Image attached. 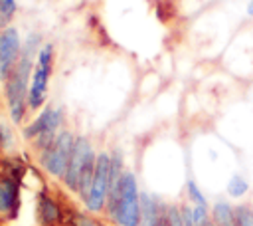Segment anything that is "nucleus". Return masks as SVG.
<instances>
[{"label":"nucleus","instance_id":"1","mask_svg":"<svg viewBox=\"0 0 253 226\" xmlns=\"http://www.w3.org/2000/svg\"><path fill=\"white\" fill-rule=\"evenodd\" d=\"M36 42H38V36H30L28 38V44L24 48V56H22L16 71L8 79V105H10L12 121H16V123L24 115V101H26V89H28V73H30L32 54H34Z\"/></svg>","mask_w":253,"mask_h":226},{"label":"nucleus","instance_id":"2","mask_svg":"<svg viewBox=\"0 0 253 226\" xmlns=\"http://www.w3.org/2000/svg\"><path fill=\"white\" fill-rule=\"evenodd\" d=\"M115 218L123 226H138L140 222V202L136 192V180L132 172H123L121 178V194L115 210Z\"/></svg>","mask_w":253,"mask_h":226},{"label":"nucleus","instance_id":"3","mask_svg":"<svg viewBox=\"0 0 253 226\" xmlns=\"http://www.w3.org/2000/svg\"><path fill=\"white\" fill-rule=\"evenodd\" d=\"M71 151H73V139H71V135L69 133H61L45 149V155H43L42 163H43V167L51 174L61 176L67 170V165H69V159H71Z\"/></svg>","mask_w":253,"mask_h":226},{"label":"nucleus","instance_id":"4","mask_svg":"<svg viewBox=\"0 0 253 226\" xmlns=\"http://www.w3.org/2000/svg\"><path fill=\"white\" fill-rule=\"evenodd\" d=\"M49 71H51V46H43L40 56H38V63L34 69V77H32V89L28 93V101L32 107H40L45 99V91H47V81H49Z\"/></svg>","mask_w":253,"mask_h":226},{"label":"nucleus","instance_id":"5","mask_svg":"<svg viewBox=\"0 0 253 226\" xmlns=\"http://www.w3.org/2000/svg\"><path fill=\"white\" fill-rule=\"evenodd\" d=\"M109 176H111V157L107 153H101L95 163V176L91 182L89 196L85 198L89 210H101L109 192Z\"/></svg>","mask_w":253,"mask_h":226},{"label":"nucleus","instance_id":"6","mask_svg":"<svg viewBox=\"0 0 253 226\" xmlns=\"http://www.w3.org/2000/svg\"><path fill=\"white\" fill-rule=\"evenodd\" d=\"M93 159V151H91V145L87 139L79 137L75 143H73V151H71V159H69V165H67V170H65V182L69 188L73 190H79V180H81V174L87 167V163Z\"/></svg>","mask_w":253,"mask_h":226},{"label":"nucleus","instance_id":"7","mask_svg":"<svg viewBox=\"0 0 253 226\" xmlns=\"http://www.w3.org/2000/svg\"><path fill=\"white\" fill-rule=\"evenodd\" d=\"M59 121H61V111H57V109H45L36 119V123L26 129V137H36L38 135V145L47 149V145L53 143V131L59 125Z\"/></svg>","mask_w":253,"mask_h":226},{"label":"nucleus","instance_id":"8","mask_svg":"<svg viewBox=\"0 0 253 226\" xmlns=\"http://www.w3.org/2000/svg\"><path fill=\"white\" fill-rule=\"evenodd\" d=\"M20 54V38L16 28H6L0 34V77H8Z\"/></svg>","mask_w":253,"mask_h":226},{"label":"nucleus","instance_id":"9","mask_svg":"<svg viewBox=\"0 0 253 226\" xmlns=\"http://www.w3.org/2000/svg\"><path fill=\"white\" fill-rule=\"evenodd\" d=\"M140 210H142V226H166L168 222V206H162L154 196L142 194L140 196Z\"/></svg>","mask_w":253,"mask_h":226},{"label":"nucleus","instance_id":"10","mask_svg":"<svg viewBox=\"0 0 253 226\" xmlns=\"http://www.w3.org/2000/svg\"><path fill=\"white\" fill-rule=\"evenodd\" d=\"M211 222L215 226H237V212L229 202L217 200L211 208Z\"/></svg>","mask_w":253,"mask_h":226},{"label":"nucleus","instance_id":"11","mask_svg":"<svg viewBox=\"0 0 253 226\" xmlns=\"http://www.w3.org/2000/svg\"><path fill=\"white\" fill-rule=\"evenodd\" d=\"M16 202V184L12 180H0V212H10Z\"/></svg>","mask_w":253,"mask_h":226},{"label":"nucleus","instance_id":"12","mask_svg":"<svg viewBox=\"0 0 253 226\" xmlns=\"http://www.w3.org/2000/svg\"><path fill=\"white\" fill-rule=\"evenodd\" d=\"M247 190H249V184H247V180H245L241 174H233V176L229 178V182H227V192H229V196L241 198Z\"/></svg>","mask_w":253,"mask_h":226},{"label":"nucleus","instance_id":"13","mask_svg":"<svg viewBox=\"0 0 253 226\" xmlns=\"http://www.w3.org/2000/svg\"><path fill=\"white\" fill-rule=\"evenodd\" d=\"M40 214H42L43 222H53L57 218V208H55V204L49 198H42V202H40Z\"/></svg>","mask_w":253,"mask_h":226},{"label":"nucleus","instance_id":"14","mask_svg":"<svg viewBox=\"0 0 253 226\" xmlns=\"http://www.w3.org/2000/svg\"><path fill=\"white\" fill-rule=\"evenodd\" d=\"M235 212H237V226H253V208L239 204Z\"/></svg>","mask_w":253,"mask_h":226},{"label":"nucleus","instance_id":"15","mask_svg":"<svg viewBox=\"0 0 253 226\" xmlns=\"http://www.w3.org/2000/svg\"><path fill=\"white\" fill-rule=\"evenodd\" d=\"M192 218H194L196 226H208L211 222V218L208 216V206H200V204H196L192 208Z\"/></svg>","mask_w":253,"mask_h":226},{"label":"nucleus","instance_id":"16","mask_svg":"<svg viewBox=\"0 0 253 226\" xmlns=\"http://www.w3.org/2000/svg\"><path fill=\"white\" fill-rule=\"evenodd\" d=\"M16 10V2L14 0H0V24H6Z\"/></svg>","mask_w":253,"mask_h":226},{"label":"nucleus","instance_id":"17","mask_svg":"<svg viewBox=\"0 0 253 226\" xmlns=\"http://www.w3.org/2000/svg\"><path fill=\"white\" fill-rule=\"evenodd\" d=\"M188 194H190V198L194 200V204H200V206H208V202H206L204 194L200 192V188H198V184H196L194 180H190V182H188Z\"/></svg>","mask_w":253,"mask_h":226},{"label":"nucleus","instance_id":"18","mask_svg":"<svg viewBox=\"0 0 253 226\" xmlns=\"http://www.w3.org/2000/svg\"><path fill=\"white\" fill-rule=\"evenodd\" d=\"M166 226H184L182 222V210L176 206H168V222Z\"/></svg>","mask_w":253,"mask_h":226},{"label":"nucleus","instance_id":"19","mask_svg":"<svg viewBox=\"0 0 253 226\" xmlns=\"http://www.w3.org/2000/svg\"><path fill=\"white\" fill-rule=\"evenodd\" d=\"M182 222H184V226H196L194 218H192V208H188V206L182 208Z\"/></svg>","mask_w":253,"mask_h":226},{"label":"nucleus","instance_id":"20","mask_svg":"<svg viewBox=\"0 0 253 226\" xmlns=\"http://www.w3.org/2000/svg\"><path fill=\"white\" fill-rule=\"evenodd\" d=\"M75 224H77V226H95V224H93V222H89L87 218H77V220H75Z\"/></svg>","mask_w":253,"mask_h":226},{"label":"nucleus","instance_id":"21","mask_svg":"<svg viewBox=\"0 0 253 226\" xmlns=\"http://www.w3.org/2000/svg\"><path fill=\"white\" fill-rule=\"evenodd\" d=\"M247 12H249V16H253V0H251V4H249V8H247Z\"/></svg>","mask_w":253,"mask_h":226},{"label":"nucleus","instance_id":"22","mask_svg":"<svg viewBox=\"0 0 253 226\" xmlns=\"http://www.w3.org/2000/svg\"><path fill=\"white\" fill-rule=\"evenodd\" d=\"M208 226H215V224H213V222H210V224H208Z\"/></svg>","mask_w":253,"mask_h":226}]
</instances>
